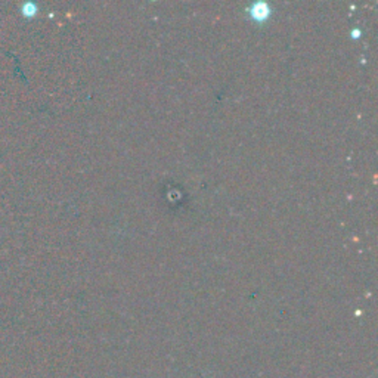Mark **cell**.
I'll return each instance as SVG.
<instances>
[{"mask_svg": "<svg viewBox=\"0 0 378 378\" xmlns=\"http://www.w3.org/2000/svg\"><path fill=\"white\" fill-rule=\"evenodd\" d=\"M21 12H23L24 16L32 18V16H34V15L37 14V6H36V3H33V2H25V3L21 6Z\"/></svg>", "mask_w": 378, "mask_h": 378, "instance_id": "1", "label": "cell"}]
</instances>
